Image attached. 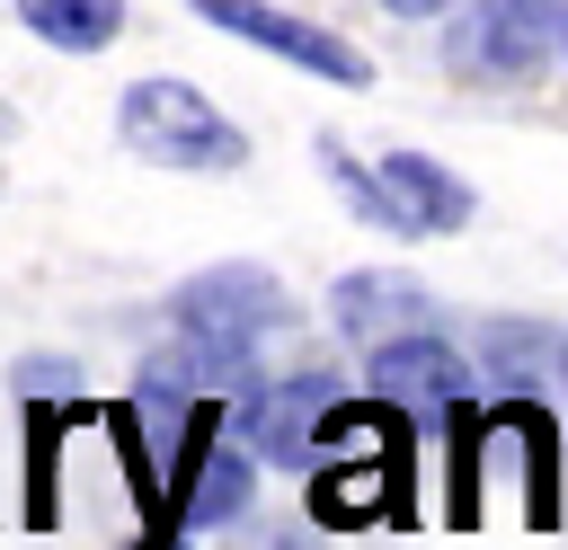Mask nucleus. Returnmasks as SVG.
Returning <instances> with one entry per match:
<instances>
[{"label": "nucleus", "instance_id": "1", "mask_svg": "<svg viewBox=\"0 0 568 550\" xmlns=\"http://www.w3.org/2000/svg\"><path fill=\"white\" fill-rule=\"evenodd\" d=\"M293 328V302L266 266H204L169 293V346L204 373V390L222 381V399H240L257 381V355Z\"/></svg>", "mask_w": 568, "mask_h": 550}, {"label": "nucleus", "instance_id": "2", "mask_svg": "<svg viewBox=\"0 0 568 550\" xmlns=\"http://www.w3.org/2000/svg\"><path fill=\"white\" fill-rule=\"evenodd\" d=\"M311 515L328 532L346 523H399L408 515V408L399 399H337L311 444Z\"/></svg>", "mask_w": 568, "mask_h": 550}, {"label": "nucleus", "instance_id": "3", "mask_svg": "<svg viewBox=\"0 0 568 550\" xmlns=\"http://www.w3.org/2000/svg\"><path fill=\"white\" fill-rule=\"evenodd\" d=\"M320 169H328V186H337L373 231H390V240H444V231L470 222V186H462L444 160H426V151H382V160L364 169V160H346V142L328 133V142H320Z\"/></svg>", "mask_w": 568, "mask_h": 550}, {"label": "nucleus", "instance_id": "4", "mask_svg": "<svg viewBox=\"0 0 568 550\" xmlns=\"http://www.w3.org/2000/svg\"><path fill=\"white\" fill-rule=\"evenodd\" d=\"M115 133L133 160L151 169H240L248 160V133L195 89V80H133L115 98Z\"/></svg>", "mask_w": 568, "mask_h": 550}, {"label": "nucleus", "instance_id": "5", "mask_svg": "<svg viewBox=\"0 0 568 550\" xmlns=\"http://www.w3.org/2000/svg\"><path fill=\"white\" fill-rule=\"evenodd\" d=\"M568 44V9L559 0H470L453 18V71L488 80V89H524L541 80V62Z\"/></svg>", "mask_w": 568, "mask_h": 550}, {"label": "nucleus", "instance_id": "6", "mask_svg": "<svg viewBox=\"0 0 568 550\" xmlns=\"http://www.w3.org/2000/svg\"><path fill=\"white\" fill-rule=\"evenodd\" d=\"M346 390H337V373H257L240 399H231V426H240V444L257 452V461H275V470H293V461H311V444H320V417L337 408Z\"/></svg>", "mask_w": 568, "mask_h": 550}, {"label": "nucleus", "instance_id": "7", "mask_svg": "<svg viewBox=\"0 0 568 550\" xmlns=\"http://www.w3.org/2000/svg\"><path fill=\"white\" fill-rule=\"evenodd\" d=\"M195 18H213L222 35H240V44H257V53H275V62H293V71H311V80H337V89H373V62H364V44H346V35H328V27H311V18H293V9H275V0H186Z\"/></svg>", "mask_w": 568, "mask_h": 550}, {"label": "nucleus", "instance_id": "8", "mask_svg": "<svg viewBox=\"0 0 568 550\" xmlns=\"http://www.w3.org/2000/svg\"><path fill=\"white\" fill-rule=\"evenodd\" d=\"M364 381H373L382 399H399L408 417H444L453 399H470V364H462L435 328H408V337L364 346Z\"/></svg>", "mask_w": 568, "mask_h": 550}, {"label": "nucleus", "instance_id": "9", "mask_svg": "<svg viewBox=\"0 0 568 550\" xmlns=\"http://www.w3.org/2000/svg\"><path fill=\"white\" fill-rule=\"evenodd\" d=\"M328 319L355 337V346H382V337H408V328H435V293L399 266H364V275H337L328 284Z\"/></svg>", "mask_w": 568, "mask_h": 550}, {"label": "nucleus", "instance_id": "10", "mask_svg": "<svg viewBox=\"0 0 568 550\" xmlns=\"http://www.w3.org/2000/svg\"><path fill=\"white\" fill-rule=\"evenodd\" d=\"M488 417H497V435H506L515 461H524V515H532V523H559V426H550L532 399H497Z\"/></svg>", "mask_w": 568, "mask_h": 550}, {"label": "nucleus", "instance_id": "11", "mask_svg": "<svg viewBox=\"0 0 568 550\" xmlns=\"http://www.w3.org/2000/svg\"><path fill=\"white\" fill-rule=\"evenodd\" d=\"M18 27L53 53H106L124 35V0H9Z\"/></svg>", "mask_w": 568, "mask_h": 550}, {"label": "nucleus", "instance_id": "12", "mask_svg": "<svg viewBox=\"0 0 568 550\" xmlns=\"http://www.w3.org/2000/svg\"><path fill=\"white\" fill-rule=\"evenodd\" d=\"M382 9H399V18H444L453 0H382Z\"/></svg>", "mask_w": 568, "mask_h": 550}, {"label": "nucleus", "instance_id": "13", "mask_svg": "<svg viewBox=\"0 0 568 550\" xmlns=\"http://www.w3.org/2000/svg\"><path fill=\"white\" fill-rule=\"evenodd\" d=\"M9 142H18V106H0V151H9Z\"/></svg>", "mask_w": 568, "mask_h": 550}, {"label": "nucleus", "instance_id": "14", "mask_svg": "<svg viewBox=\"0 0 568 550\" xmlns=\"http://www.w3.org/2000/svg\"><path fill=\"white\" fill-rule=\"evenodd\" d=\"M178 550H186V541H178Z\"/></svg>", "mask_w": 568, "mask_h": 550}]
</instances>
